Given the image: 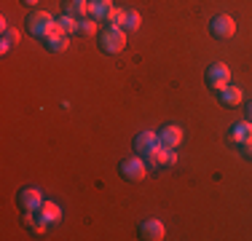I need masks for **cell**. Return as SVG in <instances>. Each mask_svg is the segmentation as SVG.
<instances>
[{"mask_svg":"<svg viewBox=\"0 0 252 241\" xmlns=\"http://www.w3.org/2000/svg\"><path fill=\"white\" fill-rule=\"evenodd\" d=\"M54 30H57V19H54L49 11H32L27 16V32L32 38H49Z\"/></svg>","mask_w":252,"mask_h":241,"instance_id":"obj_1","label":"cell"},{"mask_svg":"<svg viewBox=\"0 0 252 241\" xmlns=\"http://www.w3.org/2000/svg\"><path fill=\"white\" fill-rule=\"evenodd\" d=\"M99 48L105 54H121L126 48V30L107 24V27L99 32Z\"/></svg>","mask_w":252,"mask_h":241,"instance_id":"obj_2","label":"cell"},{"mask_svg":"<svg viewBox=\"0 0 252 241\" xmlns=\"http://www.w3.org/2000/svg\"><path fill=\"white\" fill-rule=\"evenodd\" d=\"M121 174H124V180H129V182H140V180H145L148 177V161L142 158V155H129V158H124L121 161Z\"/></svg>","mask_w":252,"mask_h":241,"instance_id":"obj_3","label":"cell"},{"mask_svg":"<svg viewBox=\"0 0 252 241\" xmlns=\"http://www.w3.org/2000/svg\"><path fill=\"white\" fill-rule=\"evenodd\" d=\"M228 83H231V70H228V64H223V62L209 64V70H207V86L215 89V91H223Z\"/></svg>","mask_w":252,"mask_h":241,"instance_id":"obj_4","label":"cell"},{"mask_svg":"<svg viewBox=\"0 0 252 241\" xmlns=\"http://www.w3.org/2000/svg\"><path fill=\"white\" fill-rule=\"evenodd\" d=\"M209 32H212L218 40L233 38V35H236V19H233V16H228V14L215 16V19L209 22Z\"/></svg>","mask_w":252,"mask_h":241,"instance_id":"obj_5","label":"cell"},{"mask_svg":"<svg viewBox=\"0 0 252 241\" xmlns=\"http://www.w3.org/2000/svg\"><path fill=\"white\" fill-rule=\"evenodd\" d=\"M148 166H175L177 164V150L166 148V145H158L151 155H145Z\"/></svg>","mask_w":252,"mask_h":241,"instance_id":"obj_6","label":"cell"},{"mask_svg":"<svg viewBox=\"0 0 252 241\" xmlns=\"http://www.w3.org/2000/svg\"><path fill=\"white\" fill-rule=\"evenodd\" d=\"M161 145V137L156 134V131H140V134L134 137V150H137V155H142V158H145V155H151L156 148H158Z\"/></svg>","mask_w":252,"mask_h":241,"instance_id":"obj_7","label":"cell"},{"mask_svg":"<svg viewBox=\"0 0 252 241\" xmlns=\"http://www.w3.org/2000/svg\"><path fill=\"white\" fill-rule=\"evenodd\" d=\"M166 236V228L161 220H156V217H148V220L140 222V239L145 241H161Z\"/></svg>","mask_w":252,"mask_h":241,"instance_id":"obj_8","label":"cell"},{"mask_svg":"<svg viewBox=\"0 0 252 241\" xmlns=\"http://www.w3.org/2000/svg\"><path fill=\"white\" fill-rule=\"evenodd\" d=\"M19 204H22L25 212H38V207L43 204V193L38 188H25L19 193Z\"/></svg>","mask_w":252,"mask_h":241,"instance_id":"obj_9","label":"cell"},{"mask_svg":"<svg viewBox=\"0 0 252 241\" xmlns=\"http://www.w3.org/2000/svg\"><path fill=\"white\" fill-rule=\"evenodd\" d=\"M38 220H43L46 225H57V222L62 220V209H59V204L43 201V204L38 207Z\"/></svg>","mask_w":252,"mask_h":241,"instance_id":"obj_10","label":"cell"},{"mask_svg":"<svg viewBox=\"0 0 252 241\" xmlns=\"http://www.w3.org/2000/svg\"><path fill=\"white\" fill-rule=\"evenodd\" d=\"M161 145H166V148H180V142H183V129L175 123H169V126H164L161 129Z\"/></svg>","mask_w":252,"mask_h":241,"instance_id":"obj_11","label":"cell"},{"mask_svg":"<svg viewBox=\"0 0 252 241\" xmlns=\"http://www.w3.org/2000/svg\"><path fill=\"white\" fill-rule=\"evenodd\" d=\"M43 40H46V48H49V51H54V54L67 51V46H70V38L62 32V30H54L49 38H43Z\"/></svg>","mask_w":252,"mask_h":241,"instance_id":"obj_12","label":"cell"},{"mask_svg":"<svg viewBox=\"0 0 252 241\" xmlns=\"http://www.w3.org/2000/svg\"><path fill=\"white\" fill-rule=\"evenodd\" d=\"M113 11V3L110 0H89V16L97 22H105Z\"/></svg>","mask_w":252,"mask_h":241,"instance_id":"obj_13","label":"cell"},{"mask_svg":"<svg viewBox=\"0 0 252 241\" xmlns=\"http://www.w3.org/2000/svg\"><path fill=\"white\" fill-rule=\"evenodd\" d=\"M252 137V120H239V123H233L231 126V142H236V145H242V142H247Z\"/></svg>","mask_w":252,"mask_h":241,"instance_id":"obj_14","label":"cell"},{"mask_svg":"<svg viewBox=\"0 0 252 241\" xmlns=\"http://www.w3.org/2000/svg\"><path fill=\"white\" fill-rule=\"evenodd\" d=\"M218 94H220V102H223L225 107H239V105H242V99H244L242 89H239V86H231V83H228L223 91H218Z\"/></svg>","mask_w":252,"mask_h":241,"instance_id":"obj_15","label":"cell"},{"mask_svg":"<svg viewBox=\"0 0 252 241\" xmlns=\"http://www.w3.org/2000/svg\"><path fill=\"white\" fill-rule=\"evenodd\" d=\"M64 14H73L78 19L89 16V0H64Z\"/></svg>","mask_w":252,"mask_h":241,"instance_id":"obj_16","label":"cell"},{"mask_svg":"<svg viewBox=\"0 0 252 241\" xmlns=\"http://www.w3.org/2000/svg\"><path fill=\"white\" fill-rule=\"evenodd\" d=\"M78 16H73V14H62L57 19V30H62L64 35H73V32H78Z\"/></svg>","mask_w":252,"mask_h":241,"instance_id":"obj_17","label":"cell"},{"mask_svg":"<svg viewBox=\"0 0 252 241\" xmlns=\"http://www.w3.org/2000/svg\"><path fill=\"white\" fill-rule=\"evenodd\" d=\"M78 32H81V35H86V38L97 35V19H92V16H83V19L78 22Z\"/></svg>","mask_w":252,"mask_h":241,"instance_id":"obj_18","label":"cell"},{"mask_svg":"<svg viewBox=\"0 0 252 241\" xmlns=\"http://www.w3.org/2000/svg\"><path fill=\"white\" fill-rule=\"evenodd\" d=\"M140 24H142V16L137 14V11H126V22H124V30L126 32H134V30H140Z\"/></svg>","mask_w":252,"mask_h":241,"instance_id":"obj_19","label":"cell"},{"mask_svg":"<svg viewBox=\"0 0 252 241\" xmlns=\"http://www.w3.org/2000/svg\"><path fill=\"white\" fill-rule=\"evenodd\" d=\"M105 22L113 24V27H124V22H126V8H116V5H113L110 16H107Z\"/></svg>","mask_w":252,"mask_h":241,"instance_id":"obj_20","label":"cell"},{"mask_svg":"<svg viewBox=\"0 0 252 241\" xmlns=\"http://www.w3.org/2000/svg\"><path fill=\"white\" fill-rule=\"evenodd\" d=\"M3 40H5V43H8L11 48H14V46L22 40V32H19L16 27H5V30H3Z\"/></svg>","mask_w":252,"mask_h":241,"instance_id":"obj_21","label":"cell"},{"mask_svg":"<svg viewBox=\"0 0 252 241\" xmlns=\"http://www.w3.org/2000/svg\"><path fill=\"white\" fill-rule=\"evenodd\" d=\"M242 148H244V155H247V158H252V137L247 142H242Z\"/></svg>","mask_w":252,"mask_h":241,"instance_id":"obj_22","label":"cell"},{"mask_svg":"<svg viewBox=\"0 0 252 241\" xmlns=\"http://www.w3.org/2000/svg\"><path fill=\"white\" fill-rule=\"evenodd\" d=\"M8 51H11V46L5 40H0V54H8Z\"/></svg>","mask_w":252,"mask_h":241,"instance_id":"obj_23","label":"cell"},{"mask_svg":"<svg viewBox=\"0 0 252 241\" xmlns=\"http://www.w3.org/2000/svg\"><path fill=\"white\" fill-rule=\"evenodd\" d=\"M22 3H25V5H38L40 0H22Z\"/></svg>","mask_w":252,"mask_h":241,"instance_id":"obj_24","label":"cell"},{"mask_svg":"<svg viewBox=\"0 0 252 241\" xmlns=\"http://www.w3.org/2000/svg\"><path fill=\"white\" fill-rule=\"evenodd\" d=\"M247 118L252 120V102H250V105H247Z\"/></svg>","mask_w":252,"mask_h":241,"instance_id":"obj_25","label":"cell"}]
</instances>
